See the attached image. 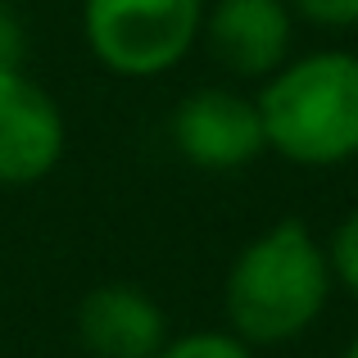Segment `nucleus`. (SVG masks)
Here are the masks:
<instances>
[{"mask_svg": "<svg viewBox=\"0 0 358 358\" xmlns=\"http://www.w3.org/2000/svg\"><path fill=\"white\" fill-rule=\"evenodd\" d=\"M209 0H82V41L105 73L150 82L191 59Z\"/></svg>", "mask_w": 358, "mask_h": 358, "instance_id": "7ed1b4c3", "label": "nucleus"}, {"mask_svg": "<svg viewBox=\"0 0 358 358\" xmlns=\"http://www.w3.org/2000/svg\"><path fill=\"white\" fill-rule=\"evenodd\" d=\"M78 341L91 358H155L168 341V313L136 281L91 286L78 304Z\"/></svg>", "mask_w": 358, "mask_h": 358, "instance_id": "0eeeda50", "label": "nucleus"}, {"mask_svg": "<svg viewBox=\"0 0 358 358\" xmlns=\"http://www.w3.org/2000/svg\"><path fill=\"white\" fill-rule=\"evenodd\" d=\"M295 23L322 27V32H350L358 27V0H286Z\"/></svg>", "mask_w": 358, "mask_h": 358, "instance_id": "9d476101", "label": "nucleus"}, {"mask_svg": "<svg viewBox=\"0 0 358 358\" xmlns=\"http://www.w3.org/2000/svg\"><path fill=\"white\" fill-rule=\"evenodd\" d=\"M27 55H32V36L27 23L9 0H0V73H23Z\"/></svg>", "mask_w": 358, "mask_h": 358, "instance_id": "9b49d317", "label": "nucleus"}, {"mask_svg": "<svg viewBox=\"0 0 358 358\" xmlns=\"http://www.w3.org/2000/svg\"><path fill=\"white\" fill-rule=\"evenodd\" d=\"M327 245L304 218H277L254 241H245L222 277V313L254 350H277L313 331L331 304Z\"/></svg>", "mask_w": 358, "mask_h": 358, "instance_id": "f257e3e1", "label": "nucleus"}, {"mask_svg": "<svg viewBox=\"0 0 358 358\" xmlns=\"http://www.w3.org/2000/svg\"><path fill=\"white\" fill-rule=\"evenodd\" d=\"M341 358H358V336H354V341H350V345L341 350Z\"/></svg>", "mask_w": 358, "mask_h": 358, "instance_id": "f8f14e48", "label": "nucleus"}, {"mask_svg": "<svg viewBox=\"0 0 358 358\" xmlns=\"http://www.w3.org/2000/svg\"><path fill=\"white\" fill-rule=\"evenodd\" d=\"M168 141L200 173H241L268 155L254 96L241 87H222V82L195 87L177 100L168 118Z\"/></svg>", "mask_w": 358, "mask_h": 358, "instance_id": "20e7f679", "label": "nucleus"}, {"mask_svg": "<svg viewBox=\"0 0 358 358\" xmlns=\"http://www.w3.org/2000/svg\"><path fill=\"white\" fill-rule=\"evenodd\" d=\"M254 105L268 155L295 168H341L358 159V55L322 45L290 55L259 82Z\"/></svg>", "mask_w": 358, "mask_h": 358, "instance_id": "f03ea898", "label": "nucleus"}, {"mask_svg": "<svg viewBox=\"0 0 358 358\" xmlns=\"http://www.w3.org/2000/svg\"><path fill=\"white\" fill-rule=\"evenodd\" d=\"M200 45L227 78L259 87L295 55V14L286 0H213Z\"/></svg>", "mask_w": 358, "mask_h": 358, "instance_id": "423d86ee", "label": "nucleus"}, {"mask_svg": "<svg viewBox=\"0 0 358 358\" xmlns=\"http://www.w3.org/2000/svg\"><path fill=\"white\" fill-rule=\"evenodd\" d=\"M155 358H259V350L245 345L236 331H213V327H200V331L168 336L164 350H159Z\"/></svg>", "mask_w": 358, "mask_h": 358, "instance_id": "6e6552de", "label": "nucleus"}, {"mask_svg": "<svg viewBox=\"0 0 358 358\" xmlns=\"http://www.w3.org/2000/svg\"><path fill=\"white\" fill-rule=\"evenodd\" d=\"M322 245H327V263H331V281L345 295L358 299V209L345 213Z\"/></svg>", "mask_w": 358, "mask_h": 358, "instance_id": "1a4fd4ad", "label": "nucleus"}, {"mask_svg": "<svg viewBox=\"0 0 358 358\" xmlns=\"http://www.w3.org/2000/svg\"><path fill=\"white\" fill-rule=\"evenodd\" d=\"M69 118L59 100L23 73H0V191L36 186L64 164Z\"/></svg>", "mask_w": 358, "mask_h": 358, "instance_id": "39448f33", "label": "nucleus"}]
</instances>
